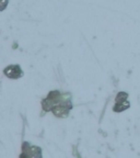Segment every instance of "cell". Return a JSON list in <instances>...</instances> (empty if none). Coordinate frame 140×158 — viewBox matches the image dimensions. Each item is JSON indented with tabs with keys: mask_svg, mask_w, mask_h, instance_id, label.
Segmentation results:
<instances>
[{
	"mask_svg": "<svg viewBox=\"0 0 140 158\" xmlns=\"http://www.w3.org/2000/svg\"><path fill=\"white\" fill-rule=\"evenodd\" d=\"M5 75L9 78L12 79H18L22 76V70H21V67L19 65H11V66L7 67L5 69Z\"/></svg>",
	"mask_w": 140,
	"mask_h": 158,
	"instance_id": "cell-1",
	"label": "cell"
}]
</instances>
